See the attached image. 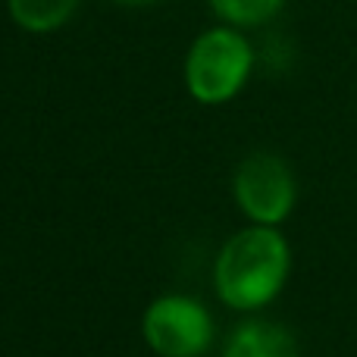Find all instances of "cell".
Masks as SVG:
<instances>
[{"label":"cell","instance_id":"1","mask_svg":"<svg viewBox=\"0 0 357 357\" xmlns=\"http://www.w3.org/2000/svg\"><path fill=\"white\" fill-rule=\"evenodd\" d=\"M291 248L276 226H251L222 245L213 266V285L232 310H260L285 289Z\"/></svg>","mask_w":357,"mask_h":357},{"label":"cell","instance_id":"2","mask_svg":"<svg viewBox=\"0 0 357 357\" xmlns=\"http://www.w3.org/2000/svg\"><path fill=\"white\" fill-rule=\"evenodd\" d=\"M254 50L235 25H220L197 35L185 56V88L197 104H226L245 88Z\"/></svg>","mask_w":357,"mask_h":357},{"label":"cell","instance_id":"3","mask_svg":"<svg viewBox=\"0 0 357 357\" xmlns=\"http://www.w3.org/2000/svg\"><path fill=\"white\" fill-rule=\"evenodd\" d=\"M235 204L254 226H279L291 216L298 201V185L289 163L276 154H248L232 178Z\"/></svg>","mask_w":357,"mask_h":357},{"label":"cell","instance_id":"4","mask_svg":"<svg viewBox=\"0 0 357 357\" xmlns=\"http://www.w3.org/2000/svg\"><path fill=\"white\" fill-rule=\"evenodd\" d=\"M142 333L160 357H204L213 345V317L188 295H163L144 310Z\"/></svg>","mask_w":357,"mask_h":357},{"label":"cell","instance_id":"5","mask_svg":"<svg viewBox=\"0 0 357 357\" xmlns=\"http://www.w3.org/2000/svg\"><path fill=\"white\" fill-rule=\"evenodd\" d=\"M222 357H298V345L279 323L248 320L232 333Z\"/></svg>","mask_w":357,"mask_h":357},{"label":"cell","instance_id":"6","mask_svg":"<svg viewBox=\"0 0 357 357\" xmlns=\"http://www.w3.org/2000/svg\"><path fill=\"white\" fill-rule=\"evenodd\" d=\"M6 10L19 29L31 31V35H47L73 19V13L79 10V0H6Z\"/></svg>","mask_w":357,"mask_h":357},{"label":"cell","instance_id":"7","mask_svg":"<svg viewBox=\"0 0 357 357\" xmlns=\"http://www.w3.org/2000/svg\"><path fill=\"white\" fill-rule=\"evenodd\" d=\"M210 6L235 29H251V25L270 22L285 6V0H210Z\"/></svg>","mask_w":357,"mask_h":357},{"label":"cell","instance_id":"8","mask_svg":"<svg viewBox=\"0 0 357 357\" xmlns=\"http://www.w3.org/2000/svg\"><path fill=\"white\" fill-rule=\"evenodd\" d=\"M113 3H119V6H151V3H157V0H113Z\"/></svg>","mask_w":357,"mask_h":357}]
</instances>
